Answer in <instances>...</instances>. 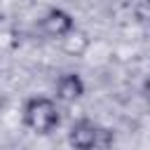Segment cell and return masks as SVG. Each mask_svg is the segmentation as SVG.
I'll list each match as a JSON object with an SVG mask.
<instances>
[{
	"label": "cell",
	"instance_id": "6da1fadb",
	"mask_svg": "<svg viewBox=\"0 0 150 150\" xmlns=\"http://www.w3.org/2000/svg\"><path fill=\"white\" fill-rule=\"evenodd\" d=\"M21 122L35 136H49L61 127V103L47 94H33L21 105Z\"/></svg>",
	"mask_w": 150,
	"mask_h": 150
},
{
	"label": "cell",
	"instance_id": "7a4b0ae2",
	"mask_svg": "<svg viewBox=\"0 0 150 150\" xmlns=\"http://www.w3.org/2000/svg\"><path fill=\"white\" fill-rule=\"evenodd\" d=\"M110 141V131L103 129L91 117H77L66 136V145L70 150H103Z\"/></svg>",
	"mask_w": 150,
	"mask_h": 150
},
{
	"label": "cell",
	"instance_id": "3957f363",
	"mask_svg": "<svg viewBox=\"0 0 150 150\" xmlns=\"http://www.w3.org/2000/svg\"><path fill=\"white\" fill-rule=\"evenodd\" d=\"M75 28V16L66 7H49L38 19V30L47 40H66Z\"/></svg>",
	"mask_w": 150,
	"mask_h": 150
},
{
	"label": "cell",
	"instance_id": "277c9868",
	"mask_svg": "<svg viewBox=\"0 0 150 150\" xmlns=\"http://www.w3.org/2000/svg\"><path fill=\"white\" fill-rule=\"evenodd\" d=\"M84 94H87V82L75 70L61 73L54 82V98L59 103H77Z\"/></svg>",
	"mask_w": 150,
	"mask_h": 150
},
{
	"label": "cell",
	"instance_id": "5b68a950",
	"mask_svg": "<svg viewBox=\"0 0 150 150\" xmlns=\"http://www.w3.org/2000/svg\"><path fill=\"white\" fill-rule=\"evenodd\" d=\"M66 150H70V148H66Z\"/></svg>",
	"mask_w": 150,
	"mask_h": 150
}]
</instances>
